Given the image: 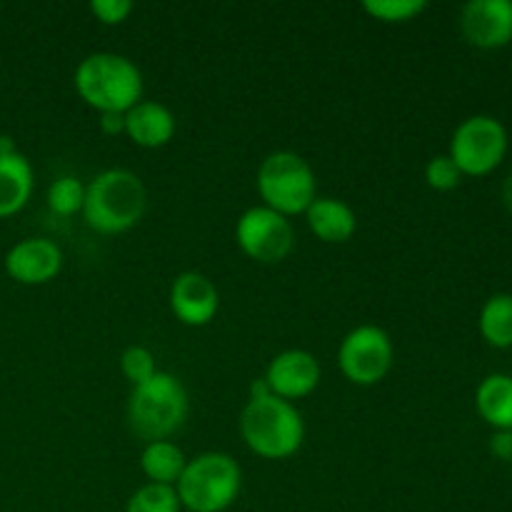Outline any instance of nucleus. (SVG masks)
Masks as SVG:
<instances>
[{
  "instance_id": "f257e3e1",
  "label": "nucleus",
  "mask_w": 512,
  "mask_h": 512,
  "mask_svg": "<svg viewBox=\"0 0 512 512\" xmlns=\"http://www.w3.org/2000/svg\"><path fill=\"white\" fill-rule=\"evenodd\" d=\"M148 208V190L140 175L125 168H108L85 185L83 218L88 228L103 235H118L135 228Z\"/></svg>"
},
{
  "instance_id": "f03ea898",
  "label": "nucleus",
  "mask_w": 512,
  "mask_h": 512,
  "mask_svg": "<svg viewBox=\"0 0 512 512\" xmlns=\"http://www.w3.org/2000/svg\"><path fill=\"white\" fill-rule=\"evenodd\" d=\"M73 85L85 105L98 113H120L125 115L135 103L143 100V73L130 58L120 53L85 55L78 63L73 75Z\"/></svg>"
},
{
  "instance_id": "7ed1b4c3",
  "label": "nucleus",
  "mask_w": 512,
  "mask_h": 512,
  "mask_svg": "<svg viewBox=\"0 0 512 512\" xmlns=\"http://www.w3.org/2000/svg\"><path fill=\"white\" fill-rule=\"evenodd\" d=\"M240 435L260 458L285 460L303 445L305 423L293 403L268 393L263 398H248L240 413Z\"/></svg>"
},
{
  "instance_id": "20e7f679",
  "label": "nucleus",
  "mask_w": 512,
  "mask_h": 512,
  "mask_svg": "<svg viewBox=\"0 0 512 512\" xmlns=\"http://www.w3.org/2000/svg\"><path fill=\"white\" fill-rule=\"evenodd\" d=\"M188 390L173 373L158 370L145 383L133 385L128 398V425L145 443L168 440L188 418Z\"/></svg>"
},
{
  "instance_id": "39448f33",
  "label": "nucleus",
  "mask_w": 512,
  "mask_h": 512,
  "mask_svg": "<svg viewBox=\"0 0 512 512\" xmlns=\"http://www.w3.org/2000/svg\"><path fill=\"white\" fill-rule=\"evenodd\" d=\"M243 470L228 453L210 450L188 460L175 483L180 508L188 512H225L238 500Z\"/></svg>"
},
{
  "instance_id": "423d86ee",
  "label": "nucleus",
  "mask_w": 512,
  "mask_h": 512,
  "mask_svg": "<svg viewBox=\"0 0 512 512\" xmlns=\"http://www.w3.org/2000/svg\"><path fill=\"white\" fill-rule=\"evenodd\" d=\"M255 185L263 198L265 208L285 215H305L315 198H318V180L313 168L303 155L293 150H275L260 163Z\"/></svg>"
},
{
  "instance_id": "0eeeda50",
  "label": "nucleus",
  "mask_w": 512,
  "mask_h": 512,
  "mask_svg": "<svg viewBox=\"0 0 512 512\" xmlns=\"http://www.w3.org/2000/svg\"><path fill=\"white\" fill-rule=\"evenodd\" d=\"M508 130L495 115H470L450 138L448 155L463 175H488L508 155Z\"/></svg>"
},
{
  "instance_id": "6e6552de",
  "label": "nucleus",
  "mask_w": 512,
  "mask_h": 512,
  "mask_svg": "<svg viewBox=\"0 0 512 512\" xmlns=\"http://www.w3.org/2000/svg\"><path fill=\"white\" fill-rule=\"evenodd\" d=\"M395 363L390 335L378 325H358L343 338L338 348L340 373L353 385H378Z\"/></svg>"
},
{
  "instance_id": "1a4fd4ad",
  "label": "nucleus",
  "mask_w": 512,
  "mask_h": 512,
  "mask_svg": "<svg viewBox=\"0 0 512 512\" xmlns=\"http://www.w3.org/2000/svg\"><path fill=\"white\" fill-rule=\"evenodd\" d=\"M235 243L250 260L263 265L283 263L295 245V230L285 215L253 205L235 223Z\"/></svg>"
},
{
  "instance_id": "9d476101",
  "label": "nucleus",
  "mask_w": 512,
  "mask_h": 512,
  "mask_svg": "<svg viewBox=\"0 0 512 512\" xmlns=\"http://www.w3.org/2000/svg\"><path fill=\"white\" fill-rule=\"evenodd\" d=\"M263 380L270 388V393L293 403V400L308 398V395L318 388L320 363L313 353H308V350H283V353H278L270 360L268 368H265Z\"/></svg>"
},
{
  "instance_id": "9b49d317",
  "label": "nucleus",
  "mask_w": 512,
  "mask_h": 512,
  "mask_svg": "<svg viewBox=\"0 0 512 512\" xmlns=\"http://www.w3.org/2000/svg\"><path fill=\"white\" fill-rule=\"evenodd\" d=\"M460 30L475 48H503L512 40V0H470L460 10Z\"/></svg>"
},
{
  "instance_id": "f8f14e48",
  "label": "nucleus",
  "mask_w": 512,
  "mask_h": 512,
  "mask_svg": "<svg viewBox=\"0 0 512 512\" xmlns=\"http://www.w3.org/2000/svg\"><path fill=\"white\" fill-rule=\"evenodd\" d=\"M170 310L190 328H203L218 315L220 295L213 280L198 270H185L170 285Z\"/></svg>"
},
{
  "instance_id": "ddd939ff",
  "label": "nucleus",
  "mask_w": 512,
  "mask_h": 512,
  "mask_svg": "<svg viewBox=\"0 0 512 512\" xmlns=\"http://www.w3.org/2000/svg\"><path fill=\"white\" fill-rule=\"evenodd\" d=\"M63 270V250L48 238H25L5 255V273L20 285H45Z\"/></svg>"
},
{
  "instance_id": "4468645a",
  "label": "nucleus",
  "mask_w": 512,
  "mask_h": 512,
  "mask_svg": "<svg viewBox=\"0 0 512 512\" xmlns=\"http://www.w3.org/2000/svg\"><path fill=\"white\" fill-rule=\"evenodd\" d=\"M123 120L125 135L140 148H163L175 135V115L158 100H140L123 115Z\"/></svg>"
},
{
  "instance_id": "2eb2a0df",
  "label": "nucleus",
  "mask_w": 512,
  "mask_h": 512,
  "mask_svg": "<svg viewBox=\"0 0 512 512\" xmlns=\"http://www.w3.org/2000/svg\"><path fill=\"white\" fill-rule=\"evenodd\" d=\"M310 233L323 243H348L358 230V215L345 200L315 198L305 210Z\"/></svg>"
},
{
  "instance_id": "dca6fc26",
  "label": "nucleus",
  "mask_w": 512,
  "mask_h": 512,
  "mask_svg": "<svg viewBox=\"0 0 512 512\" xmlns=\"http://www.w3.org/2000/svg\"><path fill=\"white\" fill-rule=\"evenodd\" d=\"M33 168L18 150L0 155V218L20 213L33 195Z\"/></svg>"
},
{
  "instance_id": "f3484780",
  "label": "nucleus",
  "mask_w": 512,
  "mask_h": 512,
  "mask_svg": "<svg viewBox=\"0 0 512 512\" xmlns=\"http://www.w3.org/2000/svg\"><path fill=\"white\" fill-rule=\"evenodd\" d=\"M478 415L495 430H512V375L490 373L475 390Z\"/></svg>"
},
{
  "instance_id": "a211bd4d",
  "label": "nucleus",
  "mask_w": 512,
  "mask_h": 512,
  "mask_svg": "<svg viewBox=\"0 0 512 512\" xmlns=\"http://www.w3.org/2000/svg\"><path fill=\"white\" fill-rule=\"evenodd\" d=\"M188 458H185L183 450L178 448L170 440H153V443H145L143 453H140V470L148 478V483L155 485H170L175 488V483L183 475Z\"/></svg>"
},
{
  "instance_id": "6ab92c4d",
  "label": "nucleus",
  "mask_w": 512,
  "mask_h": 512,
  "mask_svg": "<svg viewBox=\"0 0 512 512\" xmlns=\"http://www.w3.org/2000/svg\"><path fill=\"white\" fill-rule=\"evenodd\" d=\"M480 335L493 348H512V293H495L480 308Z\"/></svg>"
},
{
  "instance_id": "aec40b11",
  "label": "nucleus",
  "mask_w": 512,
  "mask_h": 512,
  "mask_svg": "<svg viewBox=\"0 0 512 512\" xmlns=\"http://www.w3.org/2000/svg\"><path fill=\"white\" fill-rule=\"evenodd\" d=\"M180 500L170 485L145 483L125 503V512H180Z\"/></svg>"
},
{
  "instance_id": "412c9836",
  "label": "nucleus",
  "mask_w": 512,
  "mask_h": 512,
  "mask_svg": "<svg viewBox=\"0 0 512 512\" xmlns=\"http://www.w3.org/2000/svg\"><path fill=\"white\" fill-rule=\"evenodd\" d=\"M85 185L73 175L53 180L48 188V208L58 215H75L83 210Z\"/></svg>"
},
{
  "instance_id": "4be33fe9",
  "label": "nucleus",
  "mask_w": 512,
  "mask_h": 512,
  "mask_svg": "<svg viewBox=\"0 0 512 512\" xmlns=\"http://www.w3.org/2000/svg\"><path fill=\"white\" fill-rule=\"evenodd\" d=\"M428 8L425 0H365L363 10L380 23H408Z\"/></svg>"
},
{
  "instance_id": "5701e85b",
  "label": "nucleus",
  "mask_w": 512,
  "mask_h": 512,
  "mask_svg": "<svg viewBox=\"0 0 512 512\" xmlns=\"http://www.w3.org/2000/svg\"><path fill=\"white\" fill-rule=\"evenodd\" d=\"M120 370H123V375L130 383L140 385L158 373V365H155V355L148 348H143V345H128L123 350V355H120Z\"/></svg>"
},
{
  "instance_id": "b1692460",
  "label": "nucleus",
  "mask_w": 512,
  "mask_h": 512,
  "mask_svg": "<svg viewBox=\"0 0 512 512\" xmlns=\"http://www.w3.org/2000/svg\"><path fill=\"white\" fill-rule=\"evenodd\" d=\"M460 180H463V173H460V168L453 163V158L448 153L435 155L425 165V183L433 190H443L445 193V190L458 188Z\"/></svg>"
},
{
  "instance_id": "393cba45",
  "label": "nucleus",
  "mask_w": 512,
  "mask_h": 512,
  "mask_svg": "<svg viewBox=\"0 0 512 512\" xmlns=\"http://www.w3.org/2000/svg\"><path fill=\"white\" fill-rule=\"evenodd\" d=\"M90 13L103 25H120L133 13V3L130 0H93Z\"/></svg>"
},
{
  "instance_id": "a878e982",
  "label": "nucleus",
  "mask_w": 512,
  "mask_h": 512,
  "mask_svg": "<svg viewBox=\"0 0 512 512\" xmlns=\"http://www.w3.org/2000/svg\"><path fill=\"white\" fill-rule=\"evenodd\" d=\"M490 450L500 460H512V430H495L493 440H490Z\"/></svg>"
},
{
  "instance_id": "bb28decb",
  "label": "nucleus",
  "mask_w": 512,
  "mask_h": 512,
  "mask_svg": "<svg viewBox=\"0 0 512 512\" xmlns=\"http://www.w3.org/2000/svg\"><path fill=\"white\" fill-rule=\"evenodd\" d=\"M100 130L105 135L125 133V120L120 113H100Z\"/></svg>"
},
{
  "instance_id": "cd10ccee",
  "label": "nucleus",
  "mask_w": 512,
  "mask_h": 512,
  "mask_svg": "<svg viewBox=\"0 0 512 512\" xmlns=\"http://www.w3.org/2000/svg\"><path fill=\"white\" fill-rule=\"evenodd\" d=\"M503 203H505V208H508L510 213H512V168H510V173L505 175V183H503Z\"/></svg>"
},
{
  "instance_id": "c85d7f7f",
  "label": "nucleus",
  "mask_w": 512,
  "mask_h": 512,
  "mask_svg": "<svg viewBox=\"0 0 512 512\" xmlns=\"http://www.w3.org/2000/svg\"><path fill=\"white\" fill-rule=\"evenodd\" d=\"M15 153V143L8 138V135H0V155Z\"/></svg>"
}]
</instances>
